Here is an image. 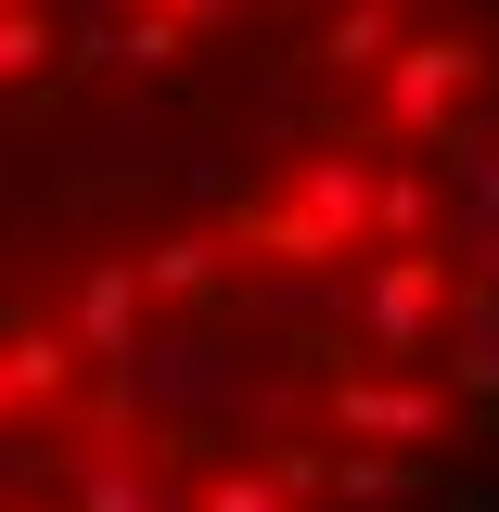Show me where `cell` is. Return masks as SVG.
Segmentation results:
<instances>
[{
	"mask_svg": "<svg viewBox=\"0 0 499 512\" xmlns=\"http://www.w3.org/2000/svg\"><path fill=\"white\" fill-rule=\"evenodd\" d=\"M0 512H499V0H0Z\"/></svg>",
	"mask_w": 499,
	"mask_h": 512,
	"instance_id": "6da1fadb",
	"label": "cell"
}]
</instances>
